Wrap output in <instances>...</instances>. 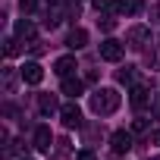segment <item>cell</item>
Wrapping results in <instances>:
<instances>
[{
    "label": "cell",
    "instance_id": "cell-1",
    "mask_svg": "<svg viewBox=\"0 0 160 160\" xmlns=\"http://www.w3.org/2000/svg\"><path fill=\"white\" fill-rule=\"evenodd\" d=\"M88 104H91V110H94L98 116H110V113H116V107H119V91H116V88H98Z\"/></svg>",
    "mask_w": 160,
    "mask_h": 160
},
{
    "label": "cell",
    "instance_id": "cell-2",
    "mask_svg": "<svg viewBox=\"0 0 160 160\" xmlns=\"http://www.w3.org/2000/svg\"><path fill=\"white\" fill-rule=\"evenodd\" d=\"M122 53H126V47H122L116 38L101 41V60H107V63H119V60H122Z\"/></svg>",
    "mask_w": 160,
    "mask_h": 160
},
{
    "label": "cell",
    "instance_id": "cell-3",
    "mask_svg": "<svg viewBox=\"0 0 160 160\" xmlns=\"http://www.w3.org/2000/svg\"><path fill=\"white\" fill-rule=\"evenodd\" d=\"M60 119H63L66 129H78V126H82V110H78V104L75 101L72 104H63L60 107Z\"/></svg>",
    "mask_w": 160,
    "mask_h": 160
},
{
    "label": "cell",
    "instance_id": "cell-4",
    "mask_svg": "<svg viewBox=\"0 0 160 160\" xmlns=\"http://www.w3.org/2000/svg\"><path fill=\"white\" fill-rule=\"evenodd\" d=\"M19 75H22V82H28V85H41V78H44V69H41L38 63H25V66L19 69Z\"/></svg>",
    "mask_w": 160,
    "mask_h": 160
},
{
    "label": "cell",
    "instance_id": "cell-5",
    "mask_svg": "<svg viewBox=\"0 0 160 160\" xmlns=\"http://www.w3.org/2000/svg\"><path fill=\"white\" fill-rule=\"evenodd\" d=\"M50 141H53L50 129H47V126H38V129H35V148H38L41 154H50V148H53Z\"/></svg>",
    "mask_w": 160,
    "mask_h": 160
},
{
    "label": "cell",
    "instance_id": "cell-6",
    "mask_svg": "<svg viewBox=\"0 0 160 160\" xmlns=\"http://www.w3.org/2000/svg\"><path fill=\"white\" fill-rule=\"evenodd\" d=\"M110 148H113V154H126V151L132 148V135L122 132V129L113 132V135H110Z\"/></svg>",
    "mask_w": 160,
    "mask_h": 160
},
{
    "label": "cell",
    "instance_id": "cell-7",
    "mask_svg": "<svg viewBox=\"0 0 160 160\" xmlns=\"http://www.w3.org/2000/svg\"><path fill=\"white\" fill-rule=\"evenodd\" d=\"M75 69H78V66H75V57H60V60L53 63V72H57L60 78H69Z\"/></svg>",
    "mask_w": 160,
    "mask_h": 160
},
{
    "label": "cell",
    "instance_id": "cell-8",
    "mask_svg": "<svg viewBox=\"0 0 160 160\" xmlns=\"http://www.w3.org/2000/svg\"><path fill=\"white\" fill-rule=\"evenodd\" d=\"M129 101H132V107H135V110H141V107H148V104H151V91H148L144 85H135Z\"/></svg>",
    "mask_w": 160,
    "mask_h": 160
},
{
    "label": "cell",
    "instance_id": "cell-9",
    "mask_svg": "<svg viewBox=\"0 0 160 160\" xmlns=\"http://www.w3.org/2000/svg\"><path fill=\"white\" fill-rule=\"evenodd\" d=\"M66 44H69L72 50L85 47V44H88V32H85V28H72V32H69V38H66Z\"/></svg>",
    "mask_w": 160,
    "mask_h": 160
},
{
    "label": "cell",
    "instance_id": "cell-10",
    "mask_svg": "<svg viewBox=\"0 0 160 160\" xmlns=\"http://www.w3.org/2000/svg\"><path fill=\"white\" fill-rule=\"evenodd\" d=\"M148 38H151V32H148L144 25H135V28H129V44H132V47H141Z\"/></svg>",
    "mask_w": 160,
    "mask_h": 160
},
{
    "label": "cell",
    "instance_id": "cell-11",
    "mask_svg": "<svg viewBox=\"0 0 160 160\" xmlns=\"http://www.w3.org/2000/svg\"><path fill=\"white\" fill-rule=\"evenodd\" d=\"M82 88H85V85L78 82V78H63V94H66V98H72V101H75L78 94H82Z\"/></svg>",
    "mask_w": 160,
    "mask_h": 160
},
{
    "label": "cell",
    "instance_id": "cell-12",
    "mask_svg": "<svg viewBox=\"0 0 160 160\" xmlns=\"http://www.w3.org/2000/svg\"><path fill=\"white\" fill-rule=\"evenodd\" d=\"M16 38H25V41H32V38H35V25H32L28 19H19V22H16Z\"/></svg>",
    "mask_w": 160,
    "mask_h": 160
},
{
    "label": "cell",
    "instance_id": "cell-13",
    "mask_svg": "<svg viewBox=\"0 0 160 160\" xmlns=\"http://www.w3.org/2000/svg\"><path fill=\"white\" fill-rule=\"evenodd\" d=\"M3 91H7V94H13V91H16V72H13V66H7V69H3Z\"/></svg>",
    "mask_w": 160,
    "mask_h": 160
},
{
    "label": "cell",
    "instance_id": "cell-14",
    "mask_svg": "<svg viewBox=\"0 0 160 160\" xmlns=\"http://www.w3.org/2000/svg\"><path fill=\"white\" fill-rule=\"evenodd\" d=\"M38 107H41V113H53L57 110V98L53 94H41L38 98Z\"/></svg>",
    "mask_w": 160,
    "mask_h": 160
},
{
    "label": "cell",
    "instance_id": "cell-15",
    "mask_svg": "<svg viewBox=\"0 0 160 160\" xmlns=\"http://www.w3.org/2000/svg\"><path fill=\"white\" fill-rule=\"evenodd\" d=\"M116 78H119L122 85H132V82H135V66H126V69H119V72H116Z\"/></svg>",
    "mask_w": 160,
    "mask_h": 160
},
{
    "label": "cell",
    "instance_id": "cell-16",
    "mask_svg": "<svg viewBox=\"0 0 160 160\" xmlns=\"http://www.w3.org/2000/svg\"><path fill=\"white\" fill-rule=\"evenodd\" d=\"M116 13H135L138 10V3H135V0H116V7H113Z\"/></svg>",
    "mask_w": 160,
    "mask_h": 160
},
{
    "label": "cell",
    "instance_id": "cell-17",
    "mask_svg": "<svg viewBox=\"0 0 160 160\" xmlns=\"http://www.w3.org/2000/svg\"><path fill=\"white\" fill-rule=\"evenodd\" d=\"M144 129H148V119H144V116H138V119L132 122V132H144Z\"/></svg>",
    "mask_w": 160,
    "mask_h": 160
},
{
    "label": "cell",
    "instance_id": "cell-18",
    "mask_svg": "<svg viewBox=\"0 0 160 160\" xmlns=\"http://www.w3.org/2000/svg\"><path fill=\"white\" fill-rule=\"evenodd\" d=\"M94 7H98V10H113L116 0H94Z\"/></svg>",
    "mask_w": 160,
    "mask_h": 160
},
{
    "label": "cell",
    "instance_id": "cell-19",
    "mask_svg": "<svg viewBox=\"0 0 160 160\" xmlns=\"http://www.w3.org/2000/svg\"><path fill=\"white\" fill-rule=\"evenodd\" d=\"M13 53H19V41L10 38V41H7V57H13Z\"/></svg>",
    "mask_w": 160,
    "mask_h": 160
},
{
    "label": "cell",
    "instance_id": "cell-20",
    "mask_svg": "<svg viewBox=\"0 0 160 160\" xmlns=\"http://www.w3.org/2000/svg\"><path fill=\"white\" fill-rule=\"evenodd\" d=\"M19 10H22V13H32V10H35V0H19Z\"/></svg>",
    "mask_w": 160,
    "mask_h": 160
},
{
    "label": "cell",
    "instance_id": "cell-21",
    "mask_svg": "<svg viewBox=\"0 0 160 160\" xmlns=\"http://www.w3.org/2000/svg\"><path fill=\"white\" fill-rule=\"evenodd\" d=\"M113 25H116V22H113V16H104V22H101V28H104V32H113Z\"/></svg>",
    "mask_w": 160,
    "mask_h": 160
},
{
    "label": "cell",
    "instance_id": "cell-22",
    "mask_svg": "<svg viewBox=\"0 0 160 160\" xmlns=\"http://www.w3.org/2000/svg\"><path fill=\"white\" fill-rule=\"evenodd\" d=\"M75 160H98V157H94V151H78Z\"/></svg>",
    "mask_w": 160,
    "mask_h": 160
},
{
    "label": "cell",
    "instance_id": "cell-23",
    "mask_svg": "<svg viewBox=\"0 0 160 160\" xmlns=\"http://www.w3.org/2000/svg\"><path fill=\"white\" fill-rule=\"evenodd\" d=\"M148 141H151V144H157V148H160V129H154V132H151V135H148Z\"/></svg>",
    "mask_w": 160,
    "mask_h": 160
},
{
    "label": "cell",
    "instance_id": "cell-24",
    "mask_svg": "<svg viewBox=\"0 0 160 160\" xmlns=\"http://www.w3.org/2000/svg\"><path fill=\"white\" fill-rule=\"evenodd\" d=\"M47 3H53V7H60V0H47Z\"/></svg>",
    "mask_w": 160,
    "mask_h": 160
}]
</instances>
